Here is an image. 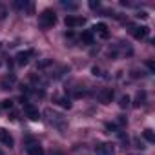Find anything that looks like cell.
<instances>
[{
	"instance_id": "6da1fadb",
	"label": "cell",
	"mask_w": 155,
	"mask_h": 155,
	"mask_svg": "<svg viewBox=\"0 0 155 155\" xmlns=\"http://www.w3.org/2000/svg\"><path fill=\"white\" fill-rule=\"evenodd\" d=\"M57 24V13L53 11V9H44L42 13H40V17H38V26L42 28V29H49V28H53Z\"/></svg>"
},
{
	"instance_id": "7a4b0ae2",
	"label": "cell",
	"mask_w": 155,
	"mask_h": 155,
	"mask_svg": "<svg viewBox=\"0 0 155 155\" xmlns=\"http://www.w3.org/2000/svg\"><path fill=\"white\" fill-rule=\"evenodd\" d=\"M130 31H131V35L137 40H142V38H146L150 35V28L148 26H130Z\"/></svg>"
},
{
	"instance_id": "3957f363",
	"label": "cell",
	"mask_w": 155,
	"mask_h": 155,
	"mask_svg": "<svg viewBox=\"0 0 155 155\" xmlns=\"http://www.w3.org/2000/svg\"><path fill=\"white\" fill-rule=\"evenodd\" d=\"M64 22H66V26H68L69 29H75V28H81V26H84V24H86V18H82V17H73V15H68Z\"/></svg>"
},
{
	"instance_id": "277c9868",
	"label": "cell",
	"mask_w": 155,
	"mask_h": 155,
	"mask_svg": "<svg viewBox=\"0 0 155 155\" xmlns=\"http://www.w3.org/2000/svg\"><path fill=\"white\" fill-rule=\"evenodd\" d=\"M35 57V51L33 49H26V51H20L15 58H17V64L18 66H26V64H29V60Z\"/></svg>"
},
{
	"instance_id": "5b68a950",
	"label": "cell",
	"mask_w": 155,
	"mask_h": 155,
	"mask_svg": "<svg viewBox=\"0 0 155 155\" xmlns=\"http://www.w3.org/2000/svg\"><path fill=\"white\" fill-rule=\"evenodd\" d=\"M46 115L49 117V122H51V124H55V126H58V128H64L66 120H64V117H62L60 113H55L53 110H46Z\"/></svg>"
},
{
	"instance_id": "8992f818",
	"label": "cell",
	"mask_w": 155,
	"mask_h": 155,
	"mask_svg": "<svg viewBox=\"0 0 155 155\" xmlns=\"http://www.w3.org/2000/svg\"><path fill=\"white\" fill-rule=\"evenodd\" d=\"M95 151H97L99 155H115V148H113V144H110V142H99V144L95 146Z\"/></svg>"
},
{
	"instance_id": "52a82bcc",
	"label": "cell",
	"mask_w": 155,
	"mask_h": 155,
	"mask_svg": "<svg viewBox=\"0 0 155 155\" xmlns=\"http://www.w3.org/2000/svg\"><path fill=\"white\" fill-rule=\"evenodd\" d=\"M0 142H2L4 146H8V148H13V146H15V139H13L11 133H9L8 130H4V128H0Z\"/></svg>"
},
{
	"instance_id": "ba28073f",
	"label": "cell",
	"mask_w": 155,
	"mask_h": 155,
	"mask_svg": "<svg viewBox=\"0 0 155 155\" xmlns=\"http://www.w3.org/2000/svg\"><path fill=\"white\" fill-rule=\"evenodd\" d=\"M24 113H26V117L29 119V120H38L40 119V113H38V110L33 106V104H24Z\"/></svg>"
},
{
	"instance_id": "9c48e42d",
	"label": "cell",
	"mask_w": 155,
	"mask_h": 155,
	"mask_svg": "<svg viewBox=\"0 0 155 155\" xmlns=\"http://www.w3.org/2000/svg\"><path fill=\"white\" fill-rule=\"evenodd\" d=\"M113 90L111 88H104V90H101L99 91V101L102 102V104H110L111 101H113Z\"/></svg>"
},
{
	"instance_id": "30bf717a",
	"label": "cell",
	"mask_w": 155,
	"mask_h": 155,
	"mask_svg": "<svg viewBox=\"0 0 155 155\" xmlns=\"http://www.w3.org/2000/svg\"><path fill=\"white\" fill-rule=\"evenodd\" d=\"M17 82V77L11 73V75H8V77H4V79H2V82H0V86H2V90H11L13 88V84Z\"/></svg>"
},
{
	"instance_id": "8fae6325",
	"label": "cell",
	"mask_w": 155,
	"mask_h": 155,
	"mask_svg": "<svg viewBox=\"0 0 155 155\" xmlns=\"http://www.w3.org/2000/svg\"><path fill=\"white\" fill-rule=\"evenodd\" d=\"M93 31H95V33H99V35H101L102 38H108V37H110V31H108V26H106V24H102V22H99V24H95V26H93Z\"/></svg>"
},
{
	"instance_id": "7c38bea8",
	"label": "cell",
	"mask_w": 155,
	"mask_h": 155,
	"mask_svg": "<svg viewBox=\"0 0 155 155\" xmlns=\"http://www.w3.org/2000/svg\"><path fill=\"white\" fill-rule=\"evenodd\" d=\"M28 153H29V155H44V150H42L40 144L29 142V144H28Z\"/></svg>"
},
{
	"instance_id": "4fadbf2b",
	"label": "cell",
	"mask_w": 155,
	"mask_h": 155,
	"mask_svg": "<svg viewBox=\"0 0 155 155\" xmlns=\"http://www.w3.org/2000/svg\"><path fill=\"white\" fill-rule=\"evenodd\" d=\"M81 42L86 44V46H91L93 44V31H84L81 35Z\"/></svg>"
},
{
	"instance_id": "5bb4252c",
	"label": "cell",
	"mask_w": 155,
	"mask_h": 155,
	"mask_svg": "<svg viewBox=\"0 0 155 155\" xmlns=\"http://www.w3.org/2000/svg\"><path fill=\"white\" fill-rule=\"evenodd\" d=\"M144 102H146V91H139L137 97H135L133 106H135V108H140V106H144Z\"/></svg>"
},
{
	"instance_id": "9a60e30c",
	"label": "cell",
	"mask_w": 155,
	"mask_h": 155,
	"mask_svg": "<svg viewBox=\"0 0 155 155\" xmlns=\"http://www.w3.org/2000/svg\"><path fill=\"white\" fill-rule=\"evenodd\" d=\"M57 104L64 110H69L71 108V99L69 97H57Z\"/></svg>"
},
{
	"instance_id": "2e32d148",
	"label": "cell",
	"mask_w": 155,
	"mask_h": 155,
	"mask_svg": "<svg viewBox=\"0 0 155 155\" xmlns=\"http://www.w3.org/2000/svg\"><path fill=\"white\" fill-rule=\"evenodd\" d=\"M142 135H144V139L148 140V142H155V135H153V131L148 128V130H144L142 131Z\"/></svg>"
},
{
	"instance_id": "e0dca14e",
	"label": "cell",
	"mask_w": 155,
	"mask_h": 155,
	"mask_svg": "<svg viewBox=\"0 0 155 155\" xmlns=\"http://www.w3.org/2000/svg\"><path fill=\"white\" fill-rule=\"evenodd\" d=\"M0 110H13V101H9V99L2 101L0 102Z\"/></svg>"
},
{
	"instance_id": "ac0fdd59",
	"label": "cell",
	"mask_w": 155,
	"mask_h": 155,
	"mask_svg": "<svg viewBox=\"0 0 155 155\" xmlns=\"http://www.w3.org/2000/svg\"><path fill=\"white\" fill-rule=\"evenodd\" d=\"M119 106H120V108H128V106H130V97H128V95H122Z\"/></svg>"
},
{
	"instance_id": "d6986e66",
	"label": "cell",
	"mask_w": 155,
	"mask_h": 155,
	"mask_svg": "<svg viewBox=\"0 0 155 155\" xmlns=\"http://www.w3.org/2000/svg\"><path fill=\"white\" fill-rule=\"evenodd\" d=\"M51 64H53V62H51L49 58H46V60L38 62V66H37V68H38V69H44V68H48V66H51Z\"/></svg>"
},
{
	"instance_id": "ffe728a7",
	"label": "cell",
	"mask_w": 155,
	"mask_h": 155,
	"mask_svg": "<svg viewBox=\"0 0 155 155\" xmlns=\"http://www.w3.org/2000/svg\"><path fill=\"white\" fill-rule=\"evenodd\" d=\"M106 130H108V133H111V131H115V130H117V124L108 122V124H106Z\"/></svg>"
},
{
	"instance_id": "44dd1931",
	"label": "cell",
	"mask_w": 155,
	"mask_h": 155,
	"mask_svg": "<svg viewBox=\"0 0 155 155\" xmlns=\"http://www.w3.org/2000/svg\"><path fill=\"white\" fill-rule=\"evenodd\" d=\"M90 8H91V9H99V8H101V2H99V0H97V2H95V0H91V2H90Z\"/></svg>"
},
{
	"instance_id": "7402d4cb",
	"label": "cell",
	"mask_w": 155,
	"mask_h": 155,
	"mask_svg": "<svg viewBox=\"0 0 155 155\" xmlns=\"http://www.w3.org/2000/svg\"><path fill=\"white\" fill-rule=\"evenodd\" d=\"M62 6L68 9H77V4H71V2H62Z\"/></svg>"
},
{
	"instance_id": "603a6c76",
	"label": "cell",
	"mask_w": 155,
	"mask_h": 155,
	"mask_svg": "<svg viewBox=\"0 0 155 155\" xmlns=\"http://www.w3.org/2000/svg\"><path fill=\"white\" fill-rule=\"evenodd\" d=\"M135 17H137V18H148V13H146V11H139Z\"/></svg>"
},
{
	"instance_id": "cb8c5ba5",
	"label": "cell",
	"mask_w": 155,
	"mask_h": 155,
	"mask_svg": "<svg viewBox=\"0 0 155 155\" xmlns=\"http://www.w3.org/2000/svg\"><path fill=\"white\" fill-rule=\"evenodd\" d=\"M146 66L150 68V71H155V64H153V60H148V62H146Z\"/></svg>"
},
{
	"instance_id": "d4e9b609",
	"label": "cell",
	"mask_w": 155,
	"mask_h": 155,
	"mask_svg": "<svg viewBox=\"0 0 155 155\" xmlns=\"http://www.w3.org/2000/svg\"><path fill=\"white\" fill-rule=\"evenodd\" d=\"M91 71H93V75H101V69H99V68H97V66H95V68H93V69H91Z\"/></svg>"
},
{
	"instance_id": "484cf974",
	"label": "cell",
	"mask_w": 155,
	"mask_h": 155,
	"mask_svg": "<svg viewBox=\"0 0 155 155\" xmlns=\"http://www.w3.org/2000/svg\"><path fill=\"white\" fill-rule=\"evenodd\" d=\"M17 115H18L17 111H11V117H9V119H11V120H15V119H17Z\"/></svg>"
},
{
	"instance_id": "4316f807",
	"label": "cell",
	"mask_w": 155,
	"mask_h": 155,
	"mask_svg": "<svg viewBox=\"0 0 155 155\" xmlns=\"http://www.w3.org/2000/svg\"><path fill=\"white\" fill-rule=\"evenodd\" d=\"M0 155H4V153H2V151H0Z\"/></svg>"
}]
</instances>
